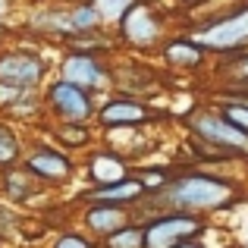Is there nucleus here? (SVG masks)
<instances>
[{"instance_id": "nucleus-16", "label": "nucleus", "mask_w": 248, "mask_h": 248, "mask_svg": "<svg viewBox=\"0 0 248 248\" xmlns=\"http://www.w3.org/2000/svg\"><path fill=\"white\" fill-rule=\"evenodd\" d=\"M50 135H54V145L73 154V157L91 151V145L97 141L94 126H69V123H50Z\"/></svg>"}, {"instance_id": "nucleus-32", "label": "nucleus", "mask_w": 248, "mask_h": 248, "mask_svg": "<svg viewBox=\"0 0 248 248\" xmlns=\"http://www.w3.org/2000/svg\"><path fill=\"white\" fill-rule=\"evenodd\" d=\"M0 248H3V239H0Z\"/></svg>"}, {"instance_id": "nucleus-8", "label": "nucleus", "mask_w": 248, "mask_h": 248, "mask_svg": "<svg viewBox=\"0 0 248 248\" xmlns=\"http://www.w3.org/2000/svg\"><path fill=\"white\" fill-rule=\"evenodd\" d=\"M22 167L44 186V192H60V188L73 186V179L79 176V160L73 154H66L63 148H57L54 141H31L25 148Z\"/></svg>"}, {"instance_id": "nucleus-18", "label": "nucleus", "mask_w": 248, "mask_h": 248, "mask_svg": "<svg viewBox=\"0 0 248 248\" xmlns=\"http://www.w3.org/2000/svg\"><path fill=\"white\" fill-rule=\"evenodd\" d=\"M25 148H29V141H25L22 132L13 126V120L0 116V170L22 164Z\"/></svg>"}, {"instance_id": "nucleus-20", "label": "nucleus", "mask_w": 248, "mask_h": 248, "mask_svg": "<svg viewBox=\"0 0 248 248\" xmlns=\"http://www.w3.org/2000/svg\"><path fill=\"white\" fill-rule=\"evenodd\" d=\"M176 167H157V164H145V167H135L132 176L141 182V188H145L148 198H154V195H160L164 188L170 186V179H173Z\"/></svg>"}, {"instance_id": "nucleus-21", "label": "nucleus", "mask_w": 248, "mask_h": 248, "mask_svg": "<svg viewBox=\"0 0 248 248\" xmlns=\"http://www.w3.org/2000/svg\"><path fill=\"white\" fill-rule=\"evenodd\" d=\"M97 248H145V230L139 220H132L123 230H116L113 236H107L104 242H97Z\"/></svg>"}, {"instance_id": "nucleus-7", "label": "nucleus", "mask_w": 248, "mask_h": 248, "mask_svg": "<svg viewBox=\"0 0 248 248\" xmlns=\"http://www.w3.org/2000/svg\"><path fill=\"white\" fill-rule=\"evenodd\" d=\"M44 116L54 123H69V126H94L97 113V97L82 91L79 85H69L63 79H50L41 88Z\"/></svg>"}, {"instance_id": "nucleus-22", "label": "nucleus", "mask_w": 248, "mask_h": 248, "mask_svg": "<svg viewBox=\"0 0 248 248\" xmlns=\"http://www.w3.org/2000/svg\"><path fill=\"white\" fill-rule=\"evenodd\" d=\"M6 116H16L19 123H38L44 116V104H41V94H22L16 104H13L10 110H6Z\"/></svg>"}, {"instance_id": "nucleus-6", "label": "nucleus", "mask_w": 248, "mask_h": 248, "mask_svg": "<svg viewBox=\"0 0 248 248\" xmlns=\"http://www.w3.org/2000/svg\"><path fill=\"white\" fill-rule=\"evenodd\" d=\"M135 217L145 230V248H176L188 239H204V232L211 230L207 217L188 211H148Z\"/></svg>"}, {"instance_id": "nucleus-30", "label": "nucleus", "mask_w": 248, "mask_h": 248, "mask_svg": "<svg viewBox=\"0 0 248 248\" xmlns=\"http://www.w3.org/2000/svg\"><path fill=\"white\" fill-rule=\"evenodd\" d=\"M176 3H179V6H186V10H188V6H195V3H201V0H176Z\"/></svg>"}, {"instance_id": "nucleus-9", "label": "nucleus", "mask_w": 248, "mask_h": 248, "mask_svg": "<svg viewBox=\"0 0 248 248\" xmlns=\"http://www.w3.org/2000/svg\"><path fill=\"white\" fill-rule=\"evenodd\" d=\"M54 76L69 85H79L82 91L94 94L97 101L113 91V60H107V57L63 50L60 60L54 63Z\"/></svg>"}, {"instance_id": "nucleus-5", "label": "nucleus", "mask_w": 248, "mask_h": 248, "mask_svg": "<svg viewBox=\"0 0 248 248\" xmlns=\"http://www.w3.org/2000/svg\"><path fill=\"white\" fill-rule=\"evenodd\" d=\"M186 132L188 139L204 141L207 148H214L232 164H248V135L239 132L236 126H230L211 104H201L186 116Z\"/></svg>"}, {"instance_id": "nucleus-24", "label": "nucleus", "mask_w": 248, "mask_h": 248, "mask_svg": "<svg viewBox=\"0 0 248 248\" xmlns=\"http://www.w3.org/2000/svg\"><path fill=\"white\" fill-rule=\"evenodd\" d=\"M220 116H223L230 126H236L239 132L248 135V104H232V101H214L211 104Z\"/></svg>"}, {"instance_id": "nucleus-12", "label": "nucleus", "mask_w": 248, "mask_h": 248, "mask_svg": "<svg viewBox=\"0 0 248 248\" xmlns=\"http://www.w3.org/2000/svg\"><path fill=\"white\" fill-rule=\"evenodd\" d=\"M157 60L173 73H201L211 63L207 50L195 41L188 31H173L157 50Z\"/></svg>"}, {"instance_id": "nucleus-19", "label": "nucleus", "mask_w": 248, "mask_h": 248, "mask_svg": "<svg viewBox=\"0 0 248 248\" xmlns=\"http://www.w3.org/2000/svg\"><path fill=\"white\" fill-rule=\"evenodd\" d=\"M66 22H69V31H73V38L104 31L101 16H97V10L88 3V0H76L73 6H66Z\"/></svg>"}, {"instance_id": "nucleus-11", "label": "nucleus", "mask_w": 248, "mask_h": 248, "mask_svg": "<svg viewBox=\"0 0 248 248\" xmlns=\"http://www.w3.org/2000/svg\"><path fill=\"white\" fill-rule=\"evenodd\" d=\"M135 164L126 160L123 154L110 151V148H91V151L82 154L79 160V176L85 179V188H104V186H113V182L132 176Z\"/></svg>"}, {"instance_id": "nucleus-26", "label": "nucleus", "mask_w": 248, "mask_h": 248, "mask_svg": "<svg viewBox=\"0 0 248 248\" xmlns=\"http://www.w3.org/2000/svg\"><path fill=\"white\" fill-rule=\"evenodd\" d=\"M22 230V214L16 211V207H10L6 201H0V239H10L13 232Z\"/></svg>"}, {"instance_id": "nucleus-31", "label": "nucleus", "mask_w": 248, "mask_h": 248, "mask_svg": "<svg viewBox=\"0 0 248 248\" xmlns=\"http://www.w3.org/2000/svg\"><path fill=\"white\" fill-rule=\"evenodd\" d=\"M10 3H19V0H10Z\"/></svg>"}, {"instance_id": "nucleus-23", "label": "nucleus", "mask_w": 248, "mask_h": 248, "mask_svg": "<svg viewBox=\"0 0 248 248\" xmlns=\"http://www.w3.org/2000/svg\"><path fill=\"white\" fill-rule=\"evenodd\" d=\"M88 3L97 10V16H101L104 29H113V25L120 22L123 16H126V10L135 3V0H88Z\"/></svg>"}, {"instance_id": "nucleus-13", "label": "nucleus", "mask_w": 248, "mask_h": 248, "mask_svg": "<svg viewBox=\"0 0 248 248\" xmlns=\"http://www.w3.org/2000/svg\"><path fill=\"white\" fill-rule=\"evenodd\" d=\"M135 211L129 207H113V204H82L79 211V230L94 242H104L107 236H113L116 230H123L126 223H132Z\"/></svg>"}, {"instance_id": "nucleus-1", "label": "nucleus", "mask_w": 248, "mask_h": 248, "mask_svg": "<svg viewBox=\"0 0 248 248\" xmlns=\"http://www.w3.org/2000/svg\"><path fill=\"white\" fill-rule=\"evenodd\" d=\"M242 201V186L230 173H214L204 167H176L170 186L148 198L135 214L148 211H188L198 217L226 214Z\"/></svg>"}, {"instance_id": "nucleus-2", "label": "nucleus", "mask_w": 248, "mask_h": 248, "mask_svg": "<svg viewBox=\"0 0 248 248\" xmlns=\"http://www.w3.org/2000/svg\"><path fill=\"white\" fill-rule=\"evenodd\" d=\"M110 31H113V38H116V47L132 50V54H139V57L157 54L160 44L173 35V31H170V16L160 10L157 0H135L126 10V16Z\"/></svg>"}, {"instance_id": "nucleus-4", "label": "nucleus", "mask_w": 248, "mask_h": 248, "mask_svg": "<svg viewBox=\"0 0 248 248\" xmlns=\"http://www.w3.org/2000/svg\"><path fill=\"white\" fill-rule=\"evenodd\" d=\"M50 79H54V60L41 47H31V44L0 47V85L41 94V88Z\"/></svg>"}, {"instance_id": "nucleus-15", "label": "nucleus", "mask_w": 248, "mask_h": 248, "mask_svg": "<svg viewBox=\"0 0 248 248\" xmlns=\"http://www.w3.org/2000/svg\"><path fill=\"white\" fill-rule=\"evenodd\" d=\"M44 195H47V192H44V186L22 164L0 170V198H3L10 207H16V211H19V207H25V204H31V201L44 198Z\"/></svg>"}, {"instance_id": "nucleus-29", "label": "nucleus", "mask_w": 248, "mask_h": 248, "mask_svg": "<svg viewBox=\"0 0 248 248\" xmlns=\"http://www.w3.org/2000/svg\"><path fill=\"white\" fill-rule=\"evenodd\" d=\"M6 38H13V29H10L6 22H0V47L6 44Z\"/></svg>"}, {"instance_id": "nucleus-14", "label": "nucleus", "mask_w": 248, "mask_h": 248, "mask_svg": "<svg viewBox=\"0 0 248 248\" xmlns=\"http://www.w3.org/2000/svg\"><path fill=\"white\" fill-rule=\"evenodd\" d=\"M82 204H113V207H129V211H139L141 204L148 201L145 188L135 176H126V179L113 182V186H104V188H85L79 195Z\"/></svg>"}, {"instance_id": "nucleus-3", "label": "nucleus", "mask_w": 248, "mask_h": 248, "mask_svg": "<svg viewBox=\"0 0 248 248\" xmlns=\"http://www.w3.org/2000/svg\"><path fill=\"white\" fill-rule=\"evenodd\" d=\"M186 31L207 50L211 60L248 50V0H239L226 13H220V16L207 19V22L195 25V29H186Z\"/></svg>"}, {"instance_id": "nucleus-10", "label": "nucleus", "mask_w": 248, "mask_h": 248, "mask_svg": "<svg viewBox=\"0 0 248 248\" xmlns=\"http://www.w3.org/2000/svg\"><path fill=\"white\" fill-rule=\"evenodd\" d=\"M160 120V113L148 101L123 91H110L97 101L94 113V129L97 132H110V129H148Z\"/></svg>"}, {"instance_id": "nucleus-17", "label": "nucleus", "mask_w": 248, "mask_h": 248, "mask_svg": "<svg viewBox=\"0 0 248 248\" xmlns=\"http://www.w3.org/2000/svg\"><path fill=\"white\" fill-rule=\"evenodd\" d=\"M214 73L220 88H248V50L214 60Z\"/></svg>"}, {"instance_id": "nucleus-25", "label": "nucleus", "mask_w": 248, "mask_h": 248, "mask_svg": "<svg viewBox=\"0 0 248 248\" xmlns=\"http://www.w3.org/2000/svg\"><path fill=\"white\" fill-rule=\"evenodd\" d=\"M47 248H97V242L85 236L79 226H73V230H60L57 232Z\"/></svg>"}, {"instance_id": "nucleus-27", "label": "nucleus", "mask_w": 248, "mask_h": 248, "mask_svg": "<svg viewBox=\"0 0 248 248\" xmlns=\"http://www.w3.org/2000/svg\"><path fill=\"white\" fill-rule=\"evenodd\" d=\"M13 6H16V3H10V0H0V22H6V16L13 13Z\"/></svg>"}, {"instance_id": "nucleus-28", "label": "nucleus", "mask_w": 248, "mask_h": 248, "mask_svg": "<svg viewBox=\"0 0 248 248\" xmlns=\"http://www.w3.org/2000/svg\"><path fill=\"white\" fill-rule=\"evenodd\" d=\"M176 248H207V242H204V239H188V242H182Z\"/></svg>"}]
</instances>
